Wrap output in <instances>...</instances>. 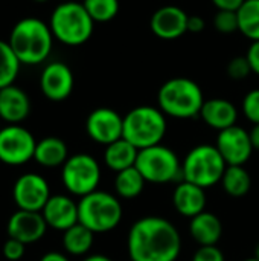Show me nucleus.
Returning a JSON list of instances; mask_svg holds the SVG:
<instances>
[{
    "label": "nucleus",
    "mask_w": 259,
    "mask_h": 261,
    "mask_svg": "<svg viewBox=\"0 0 259 261\" xmlns=\"http://www.w3.org/2000/svg\"><path fill=\"white\" fill-rule=\"evenodd\" d=\"M137 154H139V150L133 144H130L127 139L121 138L116 142L105 147L104 162L108 168L119 173L122 170L134 167Z\"/></svg>",
    "instance_id": "5701e85b"
},
{
    "label": "nucleus",
    "mask_w": 259,
    "mask_h": 261,
    "mask_svg": "<svg viewBox=\"0 0 259 261\" xmlns=\"http://www.w3.org/2000/svg\"><path fill=\"white\" fill-rule=\"evenodd\" d=\"M255 258L259 260V242H258V245H256V248H255Z\"/></svg>",
    "instance_id": "a19ab883"
},
{
    "label": "nucleus",
    "mask_w": 259,
    "mask_h": 261,
    "mask_svg": "<svg viewBox=\"0 0 259 261\" xmlns=\"http://www.w3.org/2000/svg\"><path fill=\"white\" fill-rule=\"evenodd\" d=\"M147 180L143 179V176L140 174V171L134 167L122 170L116 174L114 179V188L116 193L122 197V199H134L137 197L145 187Z\"/></svg>",
    "instance_id": "a878e982"
},
{
    "label": "nucleus",
    "mask_w": 259,
    "mask_h": 261,
    "mask_svg": "<svg viewBox=\"0 0 259 261\" xmlns=\"http://www.w3.org/2000/svg\"><path fill=\"white\" fill-rule=\"evenodd\" d=\"M53 38L66 46H81L90 40L95 21L85 11L84 5L67 0L55 6L49 20Z\"/></svg>",
    "instance_id": "20e7f679"
},
{
    "label": "nucleus",
    "mask_w": 259,
    "mask_h": 261,
    "mask_svg": "<svg viewBox=\"0 0 259 261\" xmlns=\"http://www.w3.org/2000/svg\"><path fill=\"white\" fill-rule=\"evenodd\" d=\"M41 214L49 228L63 231V232L72 228L73 225L79 223L78 203H75L70 197L63 196V194L50 196Z\"/></svg>",
    "instance_id": "f3484780"
},
{
    "label": "nucleus",
    "mask_w": 259,
    "mask_h": 261,
    "mask_svg": "<svg viewBox=\"0 0 259 261\" xmlns=\"http://www.w3.org/2000/svg\"><path fill=\"white\" fill-rule=\"evenodd\" d=\"M218 11H238L244 0H212Z\"/></svg>",
    "instance_id": "c9c22d12"
},
{
    "label": "nucleus",
    "mask_w": 259,
    "mask_h": 261,
    "mask_svg": "<svg viewBox=\"0 0 259 261\" xmlns=\"http://www.w3.org/2000/svg\"><path fill=\"white\" fill-rule=\"evenodd\" d=\"M75 86L72 69L63 61H52L44 66L40 75V89L50 101H64L70 96Z\"/></svg>",
    "instance_id": "4468645a"
},
{
    "label": "nucleus",
    "mask_w": 259,
    "mask_h": 261,
    "mask_svg": "<svg viewBox=\"0 0 259 261\" xmlns=\"http://www.w3.org/2000/svg\"><path fill=\"white\" fill-rule=\"evenodd\" d=\"M85 130L90 139L107 147L122 138L124 118L113 109L99 107L87 116Z\"/></svg>",
    "instance_id": "f8f14e48"
},
{
    "label": "nucleus",
    "mask_w": 259,
    "mask_h": 261,
    "mask_svg": "<svg viewBox=\"0 0 259 261\" xmlns=\"http://www.w3.org/2000/svg\"><path fill=\"white\" fill-rule=\"evenodd\" d=\"M224 191L232 197H243L250 191L252 179L249 171L243 165H227L223 179H221Z\"/></svg>",
    "instance_id": "393cba45"
},
{
    "label": "nucleus",
    "mask_w": 259,
    "mask_h": 261,
    "mask_svg": "<svg viewBox=\"0 0 259 261\" xmlns=\"http://www.w3.org/2000/svg\"><path fill=\"white\" fill-rule=\"evenodd\" d=\"M40 261H69V258L61 252H47L40 258Z\"/></svg>",
    "instance_id": "4c0bfd02"
},
{
    "label": "nucleus",
    "mask_w": 259,
    "mask_h": 261,
    "mask_svg": "<svg viewBox=\"0 0 259 261\" xmlns=\"http://www.w3.org/2000/svg\"><path fill=\"white\" fill-rule=\"evenodd\" d=\"M249 63H250V67H252V72L259 75V40L256 41H252L247 54H246Z\"/></svg>",
    "instance_id": "f704fd0d"
},
{
    "label": "nucleus",
    "mask_w": 259,
    "mask_h": 261,
    "mask_svg": "<svg viewBox=\"0 0 259 261\" xmlns=\"http://www.w3.org/2000/svg\"><path fill=\"white\" fill-rule=\"evenodd\" d=\"M136 168L140 171L143 179L151 184L174 182L179 176H182L183 180L182 165L177 154L162 144L139 150Z\"/></svg>",
    "instance_id": "6e6552de"
},
{
    "label": "nucleus",
    "mask_w": 259,
    "mask_h": 261,
    "mask_svg": "<svg viewBox=\"0 0 259 261\" xmlns=\"http://www.w3.org/2000/svg\"><path fill=\"white\" fill-rule=\"evenodd\" d=\"M192 261H226L221 249L217 246H200L194 254Z\"/></svg>",
    "instance_id": "72a5a7b5"
},
{
    "label": "nucleus",
    "mask_w": 259,
    "mask_h": 261,
    "mask_svg": "<svg viewBox=\"0 0 259 261\" xmlns=\"http://www.w3.org/2000/svg\"><path fill=\"white\" fill-rule=\"evenodd\" d=\"M159 109L177 119H191L200 116L205 104V96L200 86L183 76L165 81L157 93Z\"/></svg>",
    "instance_id": "7ed1b4c3"
},
{
    "label": "nucleus",
    "mask_w": 259,
    "mask_h": 261,
    "mask_svg": "<svg viewBox=\"0 0 259 261\" xmlns=\"http://www.w3.org/2000/svg\"><path fill=\"white\" fill-rule=\"evenodd\" d=\"M215 147L227 165H244L253 153L250 133L240 125L218 132Z\"/></svg>",
    "instance_id": "ddd939ff"
},
{
    "label": "nucleus",
    "mask_w": 259,
    "mask_h": 261,
    "mask_svg": "<svg viewBox=\"0 0 259 261\" xmlns=\"http://www.w3.org/2000/svg\"><path fill=\"white\" fill-rule=\"evenodd\" d=\"M243 112L246 118L255 124H259V89L250 90L243 99Z\"/></svg>",
    "instance_id": "2f4dec72"
},
{
    "label": "nucleus",
    "mask_w": 259,
    "mask_h": 261,
    "mask_svg": "<svg viewBox=\"0 0 259 261\" xmlns=\"http://www.w3.org/2000/svg\"><path fill=\"white\" fill-rule=\"evenodd\" d=\"M47 223L41 213L18 210L14 213L6 225L9 239H15L24 245L35 243L41 240L46 234Z\"/></svg>",
    "instance_id": "dca6fc26"
},
{
    "label": "nucleus",
    "mask_w": 259,
    "mask_h": 261,
    "mask_svg": "<svg viewBox=\"0 0 259 261\" xmlns=\"http://www.w3.org/2000/svg\"><path fill=\"white\" fill-rule=\"evenodd\" d=\"M37 141L34 135L20 124H8L0 130V162L12 167L34 159Z\"/></svg>",
    "instance_id": "9d476101"
},
{
    "label": "nucleus",
    "mask_w": 259,
    "mask_h": 261,
    "mask_svg": "<svg viewBox=\"0 0 259 261\" xmlns=\"http://www.w3.org/2000/svg\"><path fill=\"white\" fill-rule=\"evenodd\" d=\"M127 246L131 261H176L180 255L182 239L171 222L150 216L133 223Z\"/></svg>",
    "instance_id": "f257e3e1"
},
{
    "label": "nucleus",
    "mask_w": 259,
    "mask_h": 261,
    "mask_svg": "<svg viewBox=\"0 0 259 261\" xmlns=\"http://www.w3.org/2000/svg\"><path fill=\"white\" fill-rule=\"evenodd\" d=\"M227 168L223 156L215 145L202 144L194 147L182 165L183 180H188L202 188H209L221 182Z\"/></svg>",
    "instance_id": "0eeeda50"
},
{
    "label": "nucleus",
    "mask_w": 259,
    "mask_h": 261,
    "mask_svg": "<svg viewBox=\"0 0 259 261\" xmlns=\"http://www.w3.org/2000/svg\"><path fill=\"white\" fill-rule=\"evenodd\" d=\"M93 236L89 228H85L81 223L73 225L63 234V246L66 252L72 255H84L90 251L93 245Z\"/></svg>",
    "instance_id": "b1692460"
},
{
    "label": "nucleus",
    "mask_w": 259,
    "mask_h": 261,
    "mask_svg": "<svg viewBox=\"0 0 259 261\" xmlns=\"http://www.w3.org/2000/svg\"><path fill=\"white\" fill-rule=\"evenodd\" d=\"M8 43L21 64L37 66L44 63L50 55L53 34L49 23L37 17H26L14 24Z\"/></svg>",
    "instance_id": "f03ea898"
},
{
    "label": "nucleus",
    "mask_w": 259,
    "mask_h": 261,
    "mask_svg": "<svg viewBox=\"0 0 259 261\" xmlns=\"http://www.w3.org/2000/svg\"><path fill=\"white\" fill-rule=\"evenodd\" d=\"M34 2H37V3H44V2H49V0H34Z\"/></svg>",
    "instance_id": "79ce46f5"
},
{
    "label": "nucleus",
    "mask_w": 259,
    "mask_h": 261,
    "mask_svg": "<svg viewBox=\"0 0 259 261\" xmlns=\"http://www.w3.org/2000/svg\"><path fill=\"white\" fill-rule=\"evenodd\" d=\"M249 133H250V139H252L253 150H259V124H255L253 128Z\"/></svg>",
    "instance_id": "58836bf2"
},
{
    "label": "nucleus",
    "mask_w": 259,
    "mask_h": 261,
    "mask_svg": "<svg viewBox=\"0 0 259 261\" xmlns=\"http://www.w3.org/2000/svg\"><path fill=\"white\" fill-rule=\"evenodd\" d=\"M78 220L92 232H108L122 220L121 202L105 191H93L78 202Z\"/></svg>",
    "instance_id": "423d86ee"
},
{
    "label": "nucleus",
    "mask_w": 259,
    "mask_h": 261,
    "mask_svg": "<svg viewBox=\"0 0 259 261\" xmlns=\"http://www.w3.org/2000/svg\"><path fill=\"white\" fill-rule=\"evenodd\" d=\"M189 15L179 6L166 5L159 8L150 20L151 32L162 40H177L188 32Z\"/></svg>",
    "instance_id": "2eb2a0df"
},
{
    "label": "nucleus",
    "mask_w": 259,
    "mask_h": 261,
    "mask_svg": "<svg viewBox=\"0 0 259 261\" xmlns=\"http://www.w3.org/2000/svg\"><path fill=\"white\" fill-rule=\"evenodd\" d=\"M31 112V101L27 93L11 84L0 89V118L8 124H20Z\"/></svg>",
    "instance_id": "a211bd4d"
},
{
    "label": "nucleus",
    "mask_w": 259,
    "mask_h": 261,
    "mask_svg": "<svg viewBox=\"0 0 259 261\" xmlns=\"http://www.w3.org/2000/svg\"><path fill=\"white\" fill-rule=\"evenodd\" d=\"M21 63L15 57L8 41L0 40V89L14 84L18 76Z\"/></svg>",
    "instance_id": "cd10ccee"
},
{
    "label": "nucleus",
    "mask_w": 259,
    "mask_h": 261,
    "mask_svg": "<svg viewBox=\"0 0 259 261\" xmlns=\"http://www.w3.org/2000/svg\"><path fill=\"white\" fill-rule=\"evenodd\" d=\"M166 133L165 113L151 106H139L124 116L122 138L137 150L159 145Z\"/></svg>",
    "instance_id": "39448f33"
},
{
    "label": "nucleus",
    "mask_w": 259,
    "mask_h": 261,
    "mask_svg": "<svg viewBox=\"0 0 259 261\" xmlns=\"http://www.w3.org/2000/svg\"><path fill=\"white\" fill-rule=\"evenodd\" d=\"M172 203L179 214L192 219L203 213L206 208L205 188L194 185L188 180H182L172 193Z\"/></svg>",
    "instance_id": "6ab92c4d"
},
{
    "label": "nucleus",
    "mask_w": 259,
    "mask_h": 261,
    "mask_svg": "<svg viewBox=\"0 0 259 261\" xmlns=\"http://www.w3.org/2000/svg\"><path fill=\"white\" fill-rule=\"evenodd\" d=\"M24 243L15 240V239H8L3 245V257L9 261H18L24 255Z\"/></svg>",
    "instance_id": "473e14b6"
},
{
    "label": "nucleus",
    "mask_w": 259,
    "mask_h": 261,
    "mask_svg": "<svg viewBox=\"0 0 259 261\" xmlns=\"http://www.w3.org/2000/svg\"><path fill=\"white\" fill-rule=\"evenodd\" d=\"M82 5L95 23L111 21L119 12V0H82Z\"/></svg>",
    "instance_id": "c85d7f7f"
},
{
    "label": "nucleus",
    "mask_w": 259,
    "mask_h": 261,
    "mask_svg": "<svg viewBox=\"0 0 259 261\" xmlns=\"http://www.w3.org/2000/svg\"><path fill=\"white\" fill-rule=\"evenodd\" d=\"M84 261H113L111 258L105 257V255H90L87 257Z\"/></svg>",
    "instance_id": "ea45409f"
},
{
    "label": "nucleus",
    "mask_w": 259,
    "mask_h": 261,
    "mask_svg": "<svg viewBox=\"0 0 259 261\" xmlns=\"http://www.w3.org/2000/svg\"><path fill=\"white\" fill-rule=\"evenodd\" d=\"M12 199L18 210L41 213L50 199V188L47 180L37 173H26L20 176L12 188Z\"/></svg>",
    "instance_id": "9b49d317"
},
{
    "label": "nucleus",
    "mask_w": 259,
    "mask_h": 261,
    "mask_svg": "<svg viewBox=\"0 0 259 261\" xmlns=\"http://www.w3.org/2000/svg\"><path fill=\"white\" fill-rule=\"evenodd\" d=\"M214 26L221 34L237 32L240 29L237 11H218L214 17Z\"/></svg>",
    "instance_id": "c756f323"
},
{
    "label": "nucleus",
    "mask_w": 259,
    "mask_h": 261,
    "mask_svg": "<svg viewBox=\"0 0 259 261\" xmlns=\"http://www.w3.org/2000/svg\"><path fill=\"white\" fill-rule=\"evenodd\" d=\"M237 14L238 31L252 41L259 40V0H244Z\"/></svg>",
    "instance_id": "bb28decb"
},
{
    "label": "nucleus",
    "mask_w": 259,
    "mask_h": 261,
    "mask_svg": "<svg viewBox=\"0 0 259 261\" xmlns=\"http://www.w3.org/2000/svg\"><path fill=\"white\" fill-rule=\"evenodd\" d=\"M250 73H253V72H252L250 63H249L246 55L244 57H235L227 64V75L232 80H244Z\"/></svg>",
    "instance_id": "7c9ffc66"
},
{
    "label": "nucleus",
    "mask_w": 259,
    "mask_h": 261,
    "mask_svg": "<svg viewBox=\"0 0 259 261\" xmlns=\"http://www.w3.org/2000/svg\"><path fill=\"white\" fill-rule=\"evenodd\" d=\"M205 26H206V23L200 15H189V18H188V32L200 34L205 29Z\"/></svg>",
    "instance_id": "e433bc0d"
},
{
    "label": "nucleus",
    "mask_w": 259,
    "mask_h": 261,
    "mask_svg": "<svg viewBox=\"0 0 259 261\" xmlns=\"http://www.w3.org/2000/svg\"><path fill=\"white\" fill-rule=\"evenodd\" d=\"M244 261H259V260H256V258L253 257V258H249V260H244Z\"/></svg>",
    "instance_id": "37998d69"
},
{
    "label": "nucleus",
    "mask_w": 259,
    "mask_h": 261,
    "mask_svg": "<svg viewBox=\"0 0 259 261\" xmlns=\"http://www.w3.org/2000/svg\"><path fill=\"white\" fill-rule=\"evenodd\" d=\"M200 116L205 121V124L221 132L232 125H237L238 110L229 99L212 98L209 101H205Z\"/></svg>",
    "instance_id": "aec40b11"
},
{
    "label": "nucleus",
    "mask_w": 259,
    "mask_h": 261,
    "mask_svg": "<svg viewBox=\"0 0 259 261\" xmlns=\"http://www.w3.org/2000/svg\"><path fill=\"white\" fill-rule=\"evenodd\" d=\"M61 179L69 193L84 197L98 190L101 182V168L93 156L79 153L66 161L61 170Z\"/></svg>",
    "instance_id": "1a4fd4ad"
},
{
    "label": "nucleus",
    "mask_w": 259,
    "mask_h": 261,
    "mask_svg": "<svg viewBox=\"0 0 259 261\" xmlns=\"http://www.w3.org/2000/svg\"><path fill=\"white\" fill-rule=\"evenodd\" d=\"M189 232L200 246H217L223 236V225L215 214L203 211L191 219Z\"/></svg>",
    "instance_id": "412c9836"
},
{
    "label": "nucleus",
    "mask_w": 259,
    "mask_h": 261,
    "mask_svg": "<svg viewBox=\"0 0 259 261\" xmlns=\"http://www.w3.org/2000/svg\"><path fill=\"white\" fill-rule=\"evenodd\" d=\"M34 159L35 162H38L41 167H46V168L63 167L66 161L69 159L67 145L60 138H55V136L44 138L37 142Z\"/></svg>",
    "instance_id": "4be33fe9"
}]
</instances>
